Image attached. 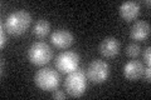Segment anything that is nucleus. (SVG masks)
<instances>
[{
  "mask_svg": "<svg viewBox=\"0 0 151 100\" xmlns=\"http://www.w3.org/2000/svg\"><path fill=\"white\" fill-rule=\"evenodd\" d=\"M3 24L9 34L22 35L29 29L32 24V15L27 10H15L9 14Z\"/></svg>",
  "mask_w": 151,
  "mask_h": 100,
  "instance_id": "f257e3e1",
  "label": "nucleus"
},
{
  "mask_svg": "<svg viewBox=\"0 0 151 100\" xmlns=\"http://www.w3.org/2000/svg\"><path fill=\"white\" fill-rule=\"evenodd\" d=\"M87 88V78L86 73L82 69H76L67 75L64 80V89L68 95L73 98L82 96Z\"/></svg>",
  "mask_w": 151,
  "mask_h": 100,
  "instance_id": "f03ea898",
  "label": "nucleus"
},
{
  "mask_svg": "<svg viewBox=\"0 0 151 100\" xmlns=\"http://www.w3.org/2000/svg\"><path fill=\"white\" fill-rule=\"evenodd\" d=\"M53 58V50L44 41L33 43L28 49V60L33 65H45Z\"/></svg>",
  "mask_w": 151,
  "mask_h": 100,
  "instance_id": "7ed1b4c3",
  "label": "nucleus"
},
{
  "mask_svg": "<svg viewBox=\"0 0 151 100\" xmlns=\"http://www.w3.org/2000/svg\"><path fill=\"white\" fill-rule=\"evenodd\" d=\"M59 73L53 68H42L34 75V83L39 89L52 91L59 85Z\"/></svg>",
  "mask_w": 151,
  "mask_h": 100,
  "instance_id": "20e7f679",
  "label": "nucleus"
},
{
  "mask_svg": "<svg viewBox=\"0 0 151 100\" xmlns=\"http://www.w3.org/2000/svg\"><path fill=\"white\" fill-rule=\"evenodd\" d=\"M86 75H87V79L91 80L94 84L105 83L108 79V75H110V65L105 60H101V59L92 60L87 68Z\"/></svg>",
  "mask_w": 151,
  "mask_h": 100,
  "instance_id": "39448f33",
  "label": "nucleus"
},
{
  "mask_svg": "<svg viewBox=\"0 0 151 100\" xmlns=\"http://www.w3.org/2000/svg\"><path fill=\"white\" fill-rule=\"evenodd\" d=\"M78 65H79V55L76 51H70V50L62 51L55 58V68L60 73L69 74L76 69H78Z\"/></svg>",
  "mask_w": 151,
  "mask_h": 100,
  "instance_id": "423d86ee",
  "label": "nucleus"
},
{
  "mask_svg": "<svg viewBox=\"0 0 151 100\" xmlns=\"http://www.w3.org/2000/svg\"><path fill=\"white\" fill-rule=\"evenodd\" d=\"M74 41L73 34L67 29H58L50 34V43L58 49H67Z\"/></svg>",
  "mask_w": 151,
  "mask_h": 100,
  "instance_id": "0eeeda50",
  "label": "nucleus"
},
{
  "mask_svg": "<svg viewBox=\"0 0 151 100\" xmlns=\"http://www.w3.org/2000/svg\"><path fill=\"white\" fill-rule=\"evenodd\" d=\"M120 48H121V44L119 39H116L113 36H108V38H105L100 43L98 51L105 58H113V56H116L120 53Z\"/></svg>",
  "mask_w": 151,
  "mask_h": 100,
  "instance_id": "6e6552de",
  "label": "nucleus"
},
{
  "mask_svg": "<svg viewBox=\"0 0 151 100\" xmlns=\"http://www.w3.org/2000/svg\"><path fill=\"white\" fill-rule=\"evenodd\" d=\"M145 66L140 60H131L124 66V77L130 82H136L142 78Z\"/></svg>",
  "mask_w": 151,
  "mask_h": 100,
  "instance_id": "1a4fd4ad",
  "label": "nucleus"
},
{
  "mask_svg": "<svg viewBox=\"0 0 151 100\" xmlns=\"http://www.w3.org/2000/svg\"><path fill=\"white\" fill-rule=\"evenodd\" d=\"M150 24L147 21L144 20H139L134 23V25L131 26L130 30V36L132 40H137V41H142L145 39H147L150 35Z\"/></svg>",
  "mask_w": 151,
  "mask_h": 100,
  "instance_id": "9d476101",
  "label": "nucleus"
},
{
  "mask_svg": "<svg viewBox=\"0 0 151 100\" xmlns=\"http://www.w3.org/2000/svg\"><path fill=\"white\" fill-rule=\"evenodd\" d=\"M120 15L126 21H132L140 14V4L137 1H125L120 5Z\"/></svg>",
  "mask_w": 151,
  "mask_h": 100,
  "instance_id": "9b49d317",
  "label": "nucleus"
},
{
  "mask_svg": "<svg viewBox=\"0 0 151 100\" xmlns=\"http://www.w3.org/2000/svg\"><path fill=\"white\" fill-rule=\"evenodd\" d=\"M50 31V24L45 19H39L37 20L34 26H33V34L38 38H45Z\"/></svg>",
  "mask_w": 151,
  "mask_h": 100,
  "instance_id": "f8f14e48",
  "label": "nucleus"
},
{
  "mask_svg": "<svg viewBox=\"0 0 151 100\" xmlns=\"http://www.w3.org/2000/svg\"><path fill=\"white\" fill-rule=\"evenodd\" d=\"M140 51H141V48L137 43H135V41L130 43V44L126 46V54L129 55L130 58H137Z\"/></svg>",
  "mask_w": 151,
  "mask_h": 100,
  "instance_id": "ddd939ff",
  "label": "nucleus"
},
{
  "mask_svg": "<svg viewBox=\"0 0 151 100\" xmlns=\"http://www.w3.org/2000/svg\"><path fill=\"white\" fill-rule=\"evenodd\" d=\"M144 60H145V63L147 64V66H150V64H151V48L150 46H147L144 50Z\"/></svg>",
  "mask_w": 151,
  "mask_h": 100,
  "instance_id": "4468645a",
  "label": "nucleus"
},
{
  "mask_svg": "<svg viewBox=\"0 0 151 100\" xmlns=\"http://www.w3.org/2000/svg\"><path fill=\"white\" fill-rule=\"evenodd\" d=\"M0 36H1V40H0V46L4 48L8 41V38L5 35V28H4V24L1 23V31H0Z\"/></svg>",
  "mask_w": 151,
  "mask_h": 100,
  "instance_id": "2eb2a0df",
  "label": "nucleus"
},
{
  "mask_svg": "<svg viewBox=\"0 0 151 100\" xmlns=\"http://www.w3.org/2000/svg\"><path fill=\"white\" fill-rule=\"evenodd\" d=\"M52 96H53L54 99H64V98H65V93L62 91V90L54 89V90H53V94H52Z\"/></svg>",
  "mask_w": 151,
  "mask_h": 100,
  "instance_id": "dca6fc26",
  "label": "nucleus"
},
{
  "mask_svg": "<svg viewBox=\"0 0 151 100\" xmlns=\"http://www.w3.org/2000/svg\"><path fill=\"white\" fill-rule=\"evenodd\" d=\"M142 78H144L145 82L150 83V79H151V71H150V66H147V68H146V69H144Z\"/></svg>",
  "mask_w": 151,
  "mask_h": 100,
  "instance_id": "f3484780",
  "label": "nucleus"
},
{
  "mask_svg": "<svg viewBox=\"0 0 151 100\" xmlns=\"http://www.w3.org/2000/svg\"><path fill=\"white\" fill-rule=\"evenodd\" d=\"M145 4H146L147 6H150V1H149V0H145Z\"/></svg>",
  "mask_w": 151,
  "mask_h": 100,
  "instance_id": "a211bd4d",
  "label": "nucleus"
}]
</instances>
